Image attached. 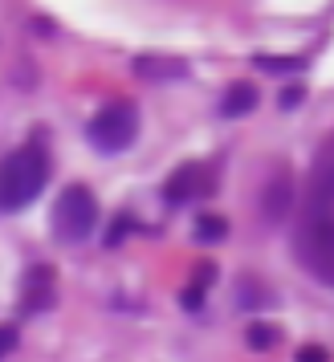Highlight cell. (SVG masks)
<instances>
[{"label":"cell","instance_id":"cell-1","mask_svg":"<svg viewBox=\"0 0 334 362\" xmlns=\"http://www.w3.org/2000/svg\"><path fill=\"white\" fill-rule=\"evenodd\" d=\"M50 183V155L41 147H21L0 159V212L29 208Z\"/></svg>","mask_w":334,"mask_h":362},{"label":"cell","instance_id":"cell-2","mask_svg":"<svg viewBox=\"0 0 334 362\" xmlns=\"http://www.w3.org/2000/svg\"><path fill=\"white\" fill-rule=\"evenodd\" d=\"M94 228H98V199H94V192L82 187V183H69L57 196V204H53V236L78 245Z\"/></svg>","mask_w":334,"mask_h":362},{"label":"cell","instance_id":"cell-3","mask_svg":"<svg viewBox=\"0 0 334 362\" xmlns=\"http://www.w3.org/2000/svg\"><path fill=\"white\" fill-rule=\"evenodd\" d=\"M134 134H139V115H134L131 102H106L98 115L90 118V127H86V139H90L102 155L127 151L134 143Z\"/></svg>","mask_w":334,"mask_h":362},{"label":"cell","instance_id":"cell-4","mask_svg":"<svg viewBox=\"0 0 334 362\" xmlns=\"http://www.w3.org/2000/svg\"><path fill=\"white\" fill-rule=\"evenodd\" d=\"M208 192H212V183H208V175H204L200 163L175 167V171L167 175V183H163V199L167 204H192L196 196H208Z\"/></svg>","mask_w":334,"mask_h":362},{"label":"cell","instance_id":"cell-5","mask_svg":"<svg viewBox=\"0 0 334 362\" xmlns=\"http://www.w3.org/2000/svg\"><path fill=\"white\" fill-rule=\"evenodd\" d=\"M53 297H57V273H53V264H37L29 269V277H25V289H21V313H41L53 305Z\"/></svg>","mask_w":334,"mask_h":362},{"label":"cell","instance_id":"cell-6","mask_svg":"<svg viewBox=\"0 0 334 362\" xmlns=\"http://www.w3.org/2000/svg\"><path fill=\"white\" fill-rule=\"evenodd\" d=\"M131 69L143 78V82H155V86H167V82H184L188 78V62L180 57H163V53H143L134 57Z\"/></svg>","mask_w":334,"mask_h":362},{"label":"cell","instance_id":"cell-7","mask_svg":"<svg viewBox=\"0 0 334 362\" xmlns=\"http://www.w3.org/2000/svg\"><path fill=\"white\" fill-rule=\"evenodd\" d=\"M253 106H257V90H253V86H245V82L229 86V94H224V102H220L224 118H241V115H249Z\"/></svg>","mask_w":334,"mask_h":362},{"label":"cell","instance_id":"cell-8","mask_svg":"<svg viewBox=\"0 0 334 362\" xmlns=\"http://www.w3.org/2000/svg\"><path fill=\"white\" fill-rule=\"evenodd\" d=\"M245 338H249L253 350H269V346H277V338H282V334H277L273 326H261V322H257V326H249V334H245Z\"/></svg>","mask_w":334,"mask_h":362},{"label":"cell","instance_id":"cell-9","mask_svg":"<svg viewBox=\"0 0 334 362\" xmlns=\"http://www.w3.org/2000/svg\"><path fill=\"white\" fill-rule=\"evenodd\" d=\"M224 232H229V224H224L220 216H200V220H196V236H200V240H220Z\"/></svg>","mask_w":334,"mask_h":362},{"label":"cell","instance_id":"cell-10","mask_svg":"<svg viewBox=\"0 0 334 362\" xmlns=\"http://www.w3.org/2000/svg\"><path fill=\"white\" fill-rule=\"evenodd\" d=\"M265 212H269V220H282V216H285V183H282V180H277L273 187H269Z\"/></svg>","mask_w":334,"mask_h":362},{"label":"cell","instance_id":"cell-11","mask_svg":"<svg viewBox=\"0 0 334 362\" xmlns=\"http://www.w3.org/2000/svg\"><path fill=\"white\" fill-rule=\"evenodd\" d=\"M253 66L257 69H273V74H277V69H301L306 62H301V57H253Z\"/></svg>","mask_w":334,"mask_h":362},{"label":"cell","instance_id":"cell-12","mask_svg":"<svg viewBox=\"0 0 334 362\" xmlns=\"http://www.w3.org/2000/svg\"><path fill=\"white\" fill-rule=\"evenodd\" d=\"M294 362H330V354H326V346H301Z\"/></svg>","mask_w":334,"mask_h":362},{"label":"cell","instance_id":"cell-13","mask_svg":"<svg viewBox=\"0 0 334 362\" xmlns=\"http://www.w3.org/2000/svg\"><path fill=\"white\" fill-rule=\"evenodd\" d=\"M13 346H17V329L0 326V358H8V354H13Z\"/></svg>","mask_w":334,"mask_h":362},{"label":"cell","instance_id":"cell-14","mask_svg":"<svg viewBox=\"0 0 334 362\" xmlns=\"http://www.w3.org/2000/svg\"><path fill=\"white\" fill-rule=\"evenodd\" d=\"M301 98H306V90H301V86H289V90H282V110H294Z\"/></svg>","mask_w":334,"mask_h":362},{"label":"cell","instance_id":"cell-15","mask_svg":"<svg viewBox=\"0 0 334 362\" xmlns=\"http://www.w3.org/2000/svg\"><path fill=\"white\" fill-rule=\"evenodd\" d=\"M180 301H184V310H200V305H204V289H196V285H192V289H184V297H180Z\"/></svg>","mask_w":334,"mask_h":362},{"label":"cell","instance_id":"cell-16","mask_svg":"<svg viewBox=\"0 0 334 362\" xmlns=\"http://www.w3.org/2000/svg\"><path fill=\"white\" fill-rule=\"evenodd\" d=\"M131 228V216H122V220H118L115 228H110V236H106V240H110V245H118V240H122V232Z\"/></svg>","mask_w":334,"mask_h":362}]
</instances>
